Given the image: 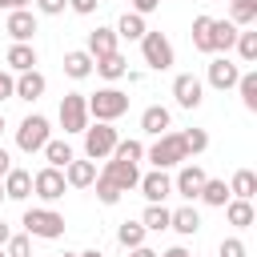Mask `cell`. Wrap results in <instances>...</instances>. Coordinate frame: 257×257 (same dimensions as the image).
I'll return each mask as SVG.
<instances>
[{"mask_svg": "<svg viewBox=\"0 0 257 257\" xmlns=\"http://www.w3.org/2000/svg\"><path fill=\"white\" fill-rule=\"evenodd\" d=\"M20 225H24V233H28V237H44V241L64 237V213H56V209H48V205L24 209Z\"/></svg>", "mask_w": 257, "mask_h": 257, "instance_id": "6da1fadb", "label": "cell"}, {"mask_svg": "<svg viewBox=\"0 0 257 257\" xmlns=\"http://www.w3.org/2000/svg\"><path fill=\"white\" fill-rule=\"evenodd\" d=\"M145 157L153 161V169H177V165H185L189 157H185V145H181V133H161L149 149H145Z\"/></svg>", "mask_w": 257, "mask_h": 257, "instance_id": "7a4b0ae2", "label": "cell"}, {"mask_svg": "<svg viewBox=\"0 0 257 257\" xmlns=\"http://www.w3.org/2000/svg\"><path fill=\"white\" fill-rule=\"evenodd\" d=\"M84 100H88V116L108 120V124H112L116 116H124V112H128V96H124L120 88H112V84H108V88H96V92H92V96H84Z\"/></svg>", "mask_w": 257, "mask_h": 257, "instance_id": "3957f363", "label": "cell"}, {"mask_svg": "<svg viewBox=\"0 0 257 257\" xmlns=\"http://www.w3.org/2000/svg\"><path fill=\"white\" fill-rule=\"evenodd\" d=\"M48 137H52V124H48V116H40V112H28V116L20 120V128H16V149H20V153H40Z\"/></svg>", "mask_w": 257, "mask_h": 257, "instance_id": "277c9868", "label": "cell"}, {"mask_svg": "<svg viewBox=\"0 0 257 257\" xmlns=\"http://www.w3.org/2000/svg\"><path fill=\"white\" fill-rule=\"evenodd\" d=\"M116 141H120L116 128H112L108 120H96V124L84 128V157H88V161H104V157H112Z\"/></svg>", "mask_w": 257, "mask_h": 257, "instance_id": "5b68a950", "label": "cell"}, {"mask_svg": "<svg viewBox=\"0 0 257 257\" xmlns=\"http://www.w3.org/2000/svg\"><path fill=\"white\" fill-rule=\"evenodd\" d=\"M141 56H145V64L157 68V72L173 68V60H177V52H173V44H169L165 32H145V36H141Z\"/></svg>", "mask_w": 257, "mask_h": 257, "instance_id": "8992f818", "label": "cell"}, {"mask_svg": "<svg viewBox=\"0 0 257 257\" xmlns=\"http://www.w3.org/2000/svg\"><path fill=\"white\" fill-rule=\"evenodd\" d=\"M56 116H60L64 133H84L88 128V100H84V92H64Z\"/></svg>", "mask_w": 257, "mask_h": 257, "instance_id": "52a82bcc", "label": "cell"}, {"mask_svg": "<svg viewBox=\"0 0 257 257\" xmlns=\"http://www.w3.org/2000/svg\"><path fill=\"white\" fill-rule=\"evenodd\" d=\"M64 189H68V181H64V169H52V165H44V169H36V173H32V193H36L44 205L60 201V197H64Z\"/></svg>", "mask_w": 257, "mask_h": 257, "instance_id": "ba28073f", "label": "cell"}, {"mask_svg": "<svg viewBox=\"0 0 257 257\" xmlns=\"http://www.w3.org/2000/svg\"><path fill=\"white\" fill-rule=\"evenodd\" d=\"M205 80H209L217 92H229V88H237V80H241V64H233L229 56H213L209 68H205Z\"/></svg>", "mask_w": 257, "mask_h": 257, "instance_id": "9c48e42d", "label": "cell"}, {"mask_svg": "<svg viewBox=\"0 0 257 257\" xmlns=\"http://www.w3.org/2000/svg\"><path fill=\"white\" fill-rule=\"evenodd\" d=\"M173 100H177V108H201V100H205V84H201V76H193V72H181L177 80H173Z\"/></svg>", "mask_w": 257, "mask_h": 257, "instance_id": "30bf717a", "label": "cell"}, {"mask_svg": "<svg viewBox=\"0 0 257 257\" xmlns=\"http://www.w3.org/2000/svg\"><path fill=\"white\" fill-rule=\"evenodd\" d=\"M4 32H8L16 44H32V36H36V12H32V8H16V12H8Z\"/></svg>", "mask_w": 257, "mask_h": 257, "instance_id": "8fae6325", "label": "cell"}, {"mask_svg": "<svg viewBox=\"0 0 257 257\" xmlns=\"http://www.w3.org/2000/svg\"><path fill=\"white\" fill-rule=\"evenodd\" d=\"M120 193H128V189H137V181H141V169H137V161H120V157H112L104 169H100Z\"/></svg>", "mask_w": 257, "mask_h": 257, "instance_id": "7c38bea8", "label": "cell"}, {"mask_svg": "<svg viewBox=\"0 0 257 257\" xmlns=\"http://www.w3.org/2000/svg\"><path fill=\"white\" fill-rule=\"evenodd\" d=\"M205 169L201 165H181V173L173 177V193H181L185 201H197L201 197V185H205Z\"/></svg>", "mask_w": 257, "mask_h": 257, "instance_id": "4fadbf2b", "label": "cell"}, {"mask_svg": "<svg viewBox=\"0 0 257 257\" xmlns=\"http://www.w3.org/2000/svg\"><path fill=\"white\" fill-rule=\"evenodd\" d=\"M137 189L145 193V201H165V197L173 193V177H169L165 169H153V173H145V177L137 181Z\"/></svg>", "mask_w": 257, "mask_h": 257, "instance_id": "5bb4252c", "label": "cell"}, {"mask_svg": "<svg viewBox=\"0 0 257 257\" xmlns=\"http://www.w3.org/2000/svg\"><path fill=\"white\" fill-rule=\"evenodd\" d=\"M44 88H48V80H44V72H36V68H28V72H16V100H40L44 96Z\"/></svg>", "mask_w": 257, "mask_h": 257, "instance_id": "9a60e30c", "label": "cell"}, {"mask_svg": "<svg viewBox=\"0 0 257 257\" xmlns=\"http://www.w3.org/2000/svg\"><path fill=\"white\" fill-rule=\"evenodd\" d=\"M0 181H4V197L8 201H28L32 197V173L28 169H8Z\"/></svg>", "mask_w": 257, "mask_h": 257, "instance_id": "2e32d148", "label": "cell"}, {"mask_svg": "<svg viewBox=\"0 0 257 257\" xmlns=\"http://www.w3.org/2000/svg\"><path fill=\"white\" fill-rule=\"evenodd\" d=\"M64 181H68V189H88V185L96 181V161H88V157L76 161V157H72V161L64 165Z\"/></svg>", "mask_w": 257, "mask_h": 257, "instance_id": "e0dca14e", "label": "cell"}, {"mask_svg": "<svg viewBox=\"0 0 257 257\" xmlns=\"http://www.w3.org/2000/svg\"><path fill=\"white\" fill-rule=\"evenodd\" d=\"M84 52L96 60V56H108V52H116V28H104V24H96L92 32H88V44H84Z\"/></svg>", "mask_w": 257, "mask_h": 257, "instance_id": "ac0fdd59", "label": "cell"}, {"mask_svg": "<svg viewBox=\"0 0 257 257\" xmlns=\"http://www.w3.org/2000/svg\"><path fill=\"white\" fill-rule=\"evenodd\" d=\"M141 128H145L149 137H161V133L173 128V112H169L165 104H149V108L141 112Z\"/></svg>", "mask_w": 257, "mask_h": 257, "instance_id": "d6986e66", "label": "cell"}, {"mask_svg": "<svg viewBox=\"0 0 257 257\" xmlns=\"http://www.w3.org/2000/svg\"><path fill=\"white\" fill-rule=\"evenodd\" d=\"M169 229H177L181 237H197V233H201V213H197L193 205H185V209H169Z\"/></svg>", "mask_w": 257, "mask_h": 257, "instance_id": "ffe728a7", "label": "cell"}, {"mask_svg": "<svg viewBox=\"0 0 257 257\" xmlns=\"http://www.w3.org/2000/svg\"><path fill=\"white\" fill-rule=\"evenodd\" d=\"M225 217H229V225H233V229H249V225L257 221L253 201H241V197H229V201H225Z\"/></svg>", "mask_w": 257, "mask_h": 257, "instance_id": "44dd1931", "label": "cell"}, {"mask_svg": "<svg viewBox=\"0 0 257 257\" xmlns=\"http://www.w3.org/2000/svg\"><path fill=\"white\" fill-rule=\"evenodd\" d=\"M92 72H100L104 80H120V76L128 72V60H124L120 48H116V52H108V56H96V60H92Z\"/></svg>", "mask_w": 257, "mask_h": 257, "instance_id": "7402d4cb", "label": "cell"}, {"mask_svg": "<svg viewBox=\"0 0 257 257\" xmlns=\"http://www.w3.org/2000/svg\"><path fill=\"white\" fill-rule=\"evenodd\" d=\"M64 76H72V80H84V76H92V56H88L84 48H72V52H64Z\"/></svg>", "mask_w": 257, "mask_h": 257, "instance_id": "603a6c76", "label": "cell"}, {"mask_svg": "<svg viewBox=\"0 0 257 257\" xmlns=\"http://www.w3.org/2000/svg\"><path fill=\"white\" fill-rule=\"evenodd\" d=\"M28 68H36V48L12 40V48H8V72H28Z\"/></svg>", "mask_w": 257, "mask_h": 257, "instance_id": "cb8c5ba5", "label": "cell"}, {"mask_svg": "<svg viewBox=\"0 0 257 257\" xmlns=\"http://www.w3.org/2000/svg\"><path fill=\"white\" fill-rule=\"evenodd\" d=\"M253 193H257V173H253V169H237L233 181H229V197L253 201Z\"/></svg>", "mask_w": 257, "mask_h": 257, "instance_id": "d4e9b609", "label": "cell"}, {"mask_svg": "<svg viewBox=\"0 0 257 257\" xmlns=\"http://www.w3.org/2000/svg\"><path fill=\"white\" fill-rule=\"evenodd\" d=\"M149 28H145V16L141 12H124L120 20H116V40H141Z\"/></svg>", "mask_w": 257, "mask_h": 257, "instance_id": "484cf974", "label": "cell"}, {"mask_svg": "<svg viewBox=\"0 0 257 257\" xmlns=\"http://www.w3.org/2000/svg\"><path fill=\"white\" fill-rule=\"evenodd\" d=\"M237 24L233 20H213V52H229L237 44Z\"/></svg>", "mask_w": 257, "mask_h": 257, "instance_id": "4316f807", "label": "cell"}, {"mask_svg": "<svg viewBox=\"0 0 257 257\" xmlns=\"http://www.w3.org/2000/svg\"><path fill=\"white\" fill-rule=\"evenodd\" d=\"M40 153H44V161H48V165H52V169H64V165H68V161H72V157H76V153H72V145H68V141H52V137H48V141H44V149H40Z\"/></svg>", "mask_w": 257, "mask_h": 257, "instance_id": "83f0119b", "label": "cell"}, {"mask_svg": "<svg viewBox=\"0 0 257 257\" xmlns=\"http://www.w3.org/2000/svg\"><path fill=\"white\" fill-rule=\"evenodd\" d=\"M197 201H205V205H213V209H225V201H229V185L225 181H217V177H205V185H201V197Z\"/></svg>", "mask_w": 257, "mask_h": 257, "instance_id": "f1b7e54d", "label": "cell"}, {"mask_svg": "<svg viewBox=\"0 0 257 257\" xmlns=\"http://www.w3.org/2000/svg\"><path fill=\"white\" fill-rule=\"evenodd\" d=\"M141 225H145L149 233L169 229V209H165V201H149V205H145V213H141Z\"/></svg>", "mask_w": 257, "mask_h": 257, "instance_id": "f546056e", "label": "cell"}, {"mask_svg": "<svg viewBox=\"0 0 257 257\" xmlns=\"http://www.w3.org/2000/svg\"><path fill=\"white\" fill-rule=\"evenodd\" d=\"M189 36H193V48L197 52H213V16H197Z\"/></svg>", "mask_w": 257, "mask_h": 257, "instance_id": "4dcf8cb0", "label": "cell"}, {"mask_svg": "<svg viewBox=\"0 0 257 257\" xmlns=\"http://www.w3.org/2000/svg\"><path fill=\"white\" fill-rule=\"evenodd\" d=\"M145 225L141 221H120V229H116V241L124 245V249H137V245H145Z\"/></svg>", "mask_w": 257, "mask_h": 257, "instance_id": "1f68e13d", "label": "cell"}, {"mask_svg": "<svg viewBox=\"0 0 257 257\" xmlns=\"http://www.w3.org/2000/svg\"><path fill=\"white\" fill-rule=\"evenodd\" d=\"M229 20H233L237 28H249V24L257 20V0H233V4H229Z\"/></svg>", "mask_w": 257, "mask_h": 257, "instance_id": "d6a6232c", "label": "cell"}, {"mask_svg": "<svg viewBox=\"0 0 257 257\" xmlns=\"http://www.w3.org/2000/svg\"><path fill=\"white\" fill-rule=\"evenodd\" d=\"M181 145H185V157H201L209 149V133L205 128H185L181 133Z\"/></svg>", "mask_w": 257, "mask_h": 257, "instance_id": "836d02e7", "label": "cell"}, {"mask_svg": "<svg viewBox=\"0 0 257 257\" xmlns=\"http://www.w3.org/2000/svg\"><path fill=\"white\" fill-rule=\"evenodd\" d=\"M237 92H241V104H245L249 112H257V72H241Z\"/></svg>", "mask_w": 257, "mask_h": 257, "instance_id": "e575fe53", "label": "cell"}, {"mask_svg": "<svg viewBox=\"0 0 257 257\" xmlns=\"http://www.w3.org/2000/svg\"><path fill=\"white\" fill-rule=\"evenodd\" d=\"M88 189H96V201H100V205H116V201H120V189H116L104 173H96V181H92Z\"/></svg>", "mask_w": 257, "mask_h": 257, "instance_id": "d590c367", "label": "cell"}, {"mask_svg": "<svg viewBox=\"0 0 257 257\" xmlns=\"http://www.w3.org/2000/svg\"><path fill=\"white\" fill-rule=\"evenodd\" d=\"M4 257H32V237L28 233H12L4 241Z\"/></svg>", "mask_w": 257, "mask_h": 257, "instance_id": "8d00e7d4", "label": "cell"}, {"mask_svg": "<svg viewBox=\"0 0 257 257\" xmlns=\"http://www.w3.org/2000/svg\"><path fill=\"white\" fill-rule=\"evenodd\" d=\"M233 48H237V56H241L245 64H253V60H257V32H237V44H233Z\"/></svg>", "mask_w": 257, "mask_h": 257, "instance_id": "74e56055", "label": "cell"}, {"mask_svg": "<svg viewBox=\"0 0 257 257\" xmlns=\"http://www.w3.org/2000/svg\"><path fill=\"white\" fill-rule=\"evenodd\" d=\"M112 157H120V161H137V165H141V157H145V145H141V141H133V137H128V141H116Z\"/></svg>", "mask_w": 257, "mask_h": 257, "instance_id": "f35d334b", "label": "cell"}, {"mask_svg": "<svg viewBox=\"0 0 257 257\" xmlns=\"http://www.w3.org/2000/svg\"><path fill=\"white\" fill-rule=\"evenodd\" d=\"M217 257H249V249H245V241H241V237H225V241H221V249H217Z\"/></svg>", "mask_w": 257, "mask_h": 257, "instance_id": "ab89813d", "label": "cell"}, {"mask_svg": "<svg viewBox=\"0 0 257 257\" xmlns=\"http://www.w3.org/2000/svg\"><path fill=\"white\" fill-rule=\"evenodd\" d=\"M68 8V0H36V12H44V16H60Z\"/></svg>", "mask_w": 257, "mask_h": 257, "instance_id": "60d3db41", "label": "cell"}, {"mask_svg": "<svg viewBox=\"0 0 257 257\" xmlns=\"http://www.w3.org/2000/svg\"><path fill=\"white\" fill-rule=\"evenodd\" d=\"M12 92H16V76L12 72H0V100H8Z\"/></svg>", "mask_w": 257, "mask_h": 257, "instance_id": "b9f144b4", "label": "cell"}, {"mask_svg": "<svg viewBox=\"0 0 257 257\" xmlns=\"http://www.w3.org/2000/svg\"><path fill=\"white\" fill-rule=\"evenodd\" d=\"M68 8H72L76 16H92V12H96V0H68Z\"/></svg>", "mask_w": 257, "mask_h": 257, "instance_id": "7bdbcfd3", "label": "cell"}, {"mask_svg": "<svg viewBox=\"0 0 257 257\" xmlns=\"http://www.w3.org/2000/svg\"><path fill=\"white\" fill-rule=\"evenodd\" d=\"M157 8H161V0H133V12H141V16H149Z\"/></svg>", "mask_w": 257, "mask_h": 257, "instance_id": "ee69618b", "label": "cell"}, {"mask_svg": "<svg viewBox=\"0 0 257 257\" xmlns=\"http://www.w3.org/2000/svg\"><path fill=\"white\" fill-rule=\"evenodd\" d=\"M28 4H32V0H0V8H4V12H16V8H28Z\"/></svg>", "mask_w": 257, "mask_h": 257, "instance_id": "f6af8a7d", "label": "cell"}, {"mask_svg": "<svg viewBox=\"0 0 257 257\" xmlns=\"http://www.w3.org/2000/svg\"><path fill=\"white\" fill-rule=\"evenodd\" d=\"M8 169H12V157H8V149H4V145H0V177H4V173H8Z\"/></svg>", "mask_w": 257, "mask_h": 257, "instance_id": "bcb514c9", "label": "cell"}, {"mask_svg": "<svg viewBox=\"0 0 257 257\" xmlns=\"http://www.w3.org/2000/svg\"><path fill=\"white\" fill-rule=\"evenodd\" d=\"M128 257H157V249H149V245H137V249H128Z\"/></svg>", "mask_w": 257, "mask_h": 257, "instance_id": "7dc6e473", "label": "cell"}, {"mask_svg": "<svg viewBox=\"0 0 257 257\" xmlns=\"http://www.w3.org/2000/svg\"><path fill=\"white\" fill-rule=\"evenodd\" d=\"M157 257H189V249H185V245H173V249H165V253H157Z\"/></svg>", "mask_w": 257, "mask_h": 257, "instance_id": "c3c4849f", "label": "cell"}, {"mask_svg": "<svg viewBox=\"0 0 257 257\" xmlns=\"http://www.w3.org/2000/svg\"><path fill=\"white\" fill-rule=\"evenodd\" d=\"M8 237H12V225H8V221H0V245H4Z\"/></svg>", "mask_w": 257, "mask_h": 257, "instance_id": "681fc988", "label": "cell"}, {"mask_svg": "<svg viewBox=\"0 0 257 257\" xmlns=\"http://www.w3.org/2000/svg\"><path fill=\"white\" fill-rule=\"evenodd\" d=\"M76 257H104L100 249H84V253H76Z\"/></svg>", "mask_w": 257, "mask_h": 257, "instance_id": "f907efd6", "label": "cell"}, {"mask_svg": "<svg viewBox=\"0 0 257 257\" xmlns=\"http://www.w3.org/2000/svg\"><path fill=\"white\" fill-rule=\"evenodd\" d=\"M0 201H8V197H4V181H0Z\"/></svg>", "mask_w": 257, "mask_h": 257, "instance_id": "816d5d0a", "label": "cell"}, {"mask_svg": "<svg viewBox=\"0 0 257 257\" xmlns=\"http://www.w3.org/2000/svg\"><path fill=\"white\" fill-rule=\"evenodd\" d=\"M0 137H4V112H0Z\"/></svg>", "mask_w": 257, "mask_h": 257, "instance_id": "f5cc1de1", "label": "cell"}, {"mask_svg": "<svg viewBox=\"0 0 257 257\" xmlns=\"http://www.w3.org/2000/svg\"><path fill=\"white\" fill-rule=\"evenodd\" d=\"M64 257H76V253H64Z\"/></svg>", "mask_w": 257, "mask_h": 257, "instance_id": "db71d44e", "label": "cell"}, {"mask_svg": "<svg viewBox=\"0 0 257 257\" xmlns=\"http://www.w3.org/2000/svg\"><path fill=\"white\" fill-rule=\"evenodd\" d=\"M96 4H108V0H96Z\"/></svg>", "mask_w": 257, "mask_h": 257, "instance_id": "11a10c76", "label": "cell"}, {"mask_svg": "<svg viewBox=\"0 0 257 257\" xmlns=\"http://www.w3.org/2000/svg\"><path fill=\"white\" fill-rule=\"evenodd\" d=\"M0 257H4V245H0Z\"/></svg>", "mask_w": 257, "mask_h": 257, "instance_id": "9f6ffc18", "label": "cell"}, {"mask_svg": "<svg viewBox=\"0 0 257 257\" xmlns=\"http://www.w3.org/2000/svg\"><path fill=\"white\" fill-rule=\"evenodd\" d=\"M205 4H213V0H205Z\"/></svg>", "mask_w": 257, "mask_h": 257, "instance_id": "6f0895ef", "label": "cell"}]
</instances>
